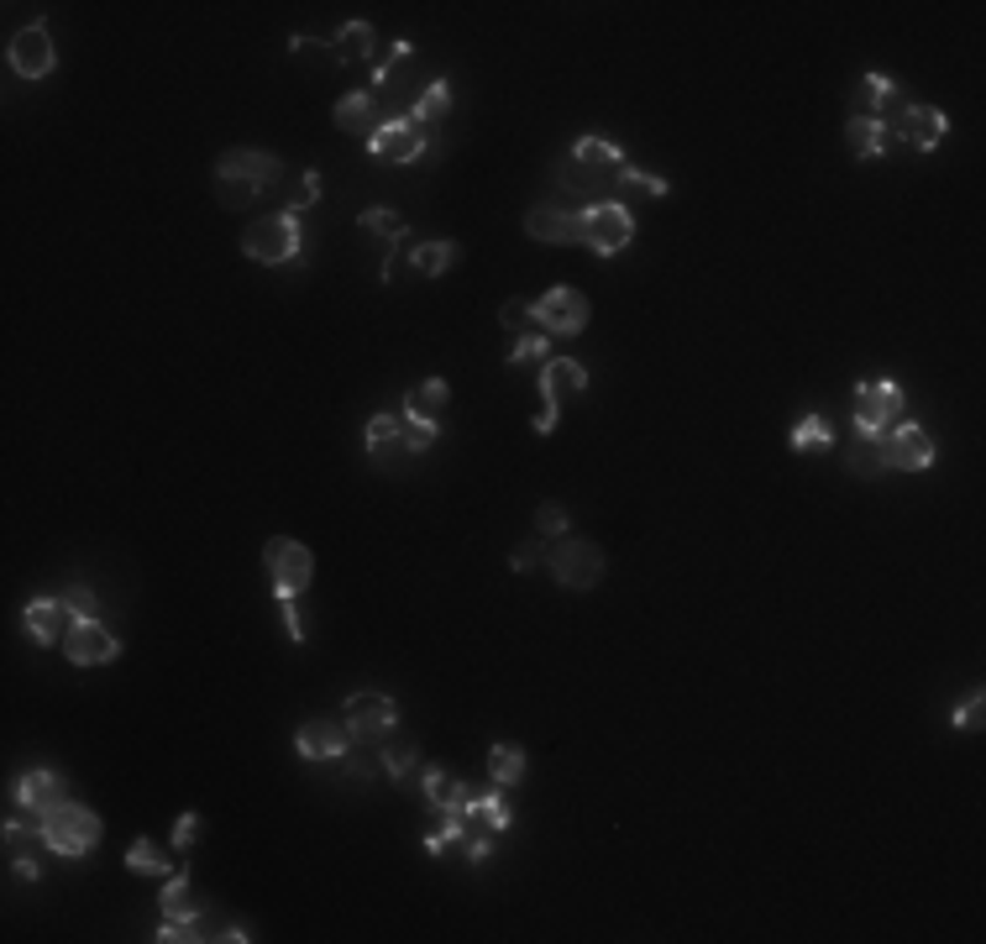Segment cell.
<instances>
[{"label": "cell", "mask_w": 986, "mask_h": 944, "mask_svg": "<svg viewBox=\"0 0 986 944\" xmlns=\"http://www.w3.org/2000/svg\"><path fill=\"white\" fill-rule=\"evenodd\" d=\"M278 174H284V168H278V157L273 153L237 148V153H226L221 163H215V194H221V205L241 210V205H252L258 194H268Z\"/></svg>", "instance_id": "cell-2"}, {"label": "cell", "mask_w": 986, "mask_h": 944, "mask_svg": "<svg viewBox=\"0 0 986 944\" xmlns=\"http://www.w3.org/2000/svg\"><path fill=\"white\" fill-rule=\"evenodd\" d=\"M63 803H74L69 798V782L58 777V771H27L22 782H16V809L27 813V818H48V813H58Z\"/></svg>", "instance_id": "cell-14"}, {"label": "cell", "mask_w": 986, "mask_h": 944, "mask_svg": "<svg viewBox=\"0 0 986 944\" xmlns=\"http://www.w3.org/2000/svg\"><path fill=\"white\" fill-rule=\"evenodd\" d=\"M907 95H903V84H892V79H881V74H866L860 84H855V116H871V121H898L907 110Z\"/></svg>", "instance_id": "cell-16"}, {"label": "cell", "mask_w": 986, "mask_h": 944, "mask_svg": "<svg viewBox=\"0 0 986 944\" xmlns=\"http://www.w3.org/2000/svg\"><path fill=\"white\" fill-rule=\"evenodd\" d=\"M263 567L273 577V593H305L310 577H316V556H310V546H299L289 535H273L263 546Z\"/></svg>", "instance_id": "cell-6"}, {"label": "cell", "mask_w": 986, "mask_h": 944, "mask_svg": "<svg viewBox=\"0 0 986 944\" xmlns=\"http://www.w3.org/2000/svg\"><path fill=\"white\" fill-rule=\"evenodd\" d=\"M347 777H352V782H363V777H373V766H368V760H352Z\"/></svg>", "instance_id": "cell-50"}, {"label": "cell", "mask_w": 986, "mask_h": 944, "mask_svg": "<svg viewBox=\"0 0 986 944\" xmlns=\"http://www.w3.org/2000/svg\"><path fill=\"white\" fill-rule=\"evenodd\" d=\"M316 194H320V174H299V189H294V200L284 210H289V215H299V210L310 205Z\"/></svg>", "instance_id": "cell-45"}, {"label": "cell", "mask_w": 986, "mask_h": 944, "mask_svg": "<svg viewBox=\"0 0 986 944\" xmlns=\"http://www.w3.org/2000/svg\"><path fill=\"white\" fill-rule=\"evenodd\" d=\"M488 771H494L499 787H514L525 777V751H520V745H494V751H488Z\"/></svg>", "instance_id": "cell-34"}, {"label": "cell", "mask_w": 986, "mask_h": 944, "mask_svg": "<svg viewBox=\"0 0 986 944\" xmlns=\"http://www.w3.org/2000/svg\"><path fill=\"white\" fill-rule=\"evenodd\" d=\"M887 137H892V131L881 127V121H871V116H851V127H845V142H851L855 157L887 153Z\"/></svg>", "instance_id": "cell-28"}, {"label": "cell", "mask_w": 986, "mask_h": 944, "mask_svg": "<svg viewBox=\"0 0 986 944\" xmlns=\"http://www.w3.org/2000/svg\"><path fill=\"white\" fill-rule=\"evenodd\" d=\"M378 766H383L394 782H409V777H415V766H420V745H415V740H394V734H389V740H383Z\"/></svg>", "instance_id": "cell-29"}, {"label": "cell", "mask_w": 986, "mask_h": 944, "mask_svg": "<svg viewBox=\"0 0 986 944\" xmlns=\"http://www.w3.org/2000/svg\"><path fill=\"white\" fill-rule=\"evenodd\" d=\"M342 719H347V730L357 745H383L394 724H400V708L389 704L383 693H352L347 708H342Z\"/></svg>", "instance_id": "cell-9"}, {"label": "cell", "mask_w": 986, "mask_h": 944, "mask_svg": "<svg viewBox=\"0 0 986 944\" xmlns=\"http://www.w3.org/2000/svg\"><path fill=\"white\" fill-rule=\"evenodd\" d=\"M363 446H368V457L373 462H404L409 451H404V415H373L368 420V430H363Z\"/></svg>", "instance_id": "cell-22"}, {"label": "cell", "mask_w": 986, "mask_h": 944, "mask_svg": "<svg viewBox=\"0 0 986 944\" xmlns=\"http://www.w3.org/2000/svg\"><path fill=\"white\" fill-rule=\"evenodd\" d=\"M63 603H69V614H74V620H95V593H90V588H69Z\"/></svg>", "instance_id": "cell-46"}, {"label": "cell", "mask_w": 986, "mask_h": 944, "mask_svg": "<svg viewBox=\"0 0 986 944\" xmlns=\"http://www.w3.org/2000/svg\"><path fill=\"white\" fill-rule=\"evenodd\" d=\"M546 346H551V341H546V331H525V337L509 346V363L520 367V363H531V357H546Z\"/></svg>", "instance_id": "cell-40"}, {"label": "cell", "mask_w": 986, "mask_h": 944, "mask_svg": "<svg viewBox=\"0 0 986 944\" xmlns=\"http://www.w3.org/2000/svg\"><path fill=\"white\" fill-rule=\"evenodd\" d=\"M22 625H27L32 646H63L74 614H69V603H58V599H32L27 614H22Z\"/></svg>", "instance_id": "cell-20"}, {"label": "cell", "mask_w": 986, "mask_h": 944, "mask_svg": "<svg viewBox=\"0 0 986 944\" xmlns=\"http://www.w3.org/2000/svg\"><path fill=\"white\" fill-rule=\"evenodd\" d=\"M656 194H667V179L662 174H645L635 163H625L619 168V179H614V200L630 210V200H656Z\"/></svg>", "instance_id": "cell-25"}, {"label": "cell", "mask_w": 986, "mask_h": 944, "mask_svg": "<svg viewBox=\"0 0 986 944\" xmlns=\"http://www.w3.org/2000/svg\"><path fill=\"white\" fill-rule=\"evenodd\" d=\"M352 745V730H347V719H310V724H299V756H310V760H336V756H347Z\"/></svg>", "instance_id": "cell-18"}, {"label": "cell", "mask_w": 986, "mask_h": 944, "mask_svg": "<svg viewBox=\"0 0 986 944\" xmlns=\"http://www.w3.org/2000/svg\"><path fill=\"white\" fill-rule=\"evenodd\" d=\"M982 724H986V698L971 693V698L955 708V730H982Z\"/></svg>", "instance_id": "cell-42"}, {"label": "cell", "mask_w": 986, "mask_h": 944, "mask_svg": "<svg viewBox=\"0 0 986 944\" xmlns=\"http://www.w3.org/2000/svg\"><path fill=\"white\" fill-rule=\"evenodd\" d=\"M587 384V373L572 357H551V363L540 367V399H546V410H540V420H535V436H551L557 430V410H561V399L572 389H583Z\"/></svg>", "instance_id": "cell-11"}, {"label": "cell", "mask_w": 986, "mask_h": 944, "mask_svg": "<svg viewBox=\"0 0 986 944\" xmlns=\"http://www.w3.org/2000/svg\"><path fill=\"white\" fill-rule=\"evenodd\" d=\"M426 803L447 813V809H456V803H467V787L456 782L447 766H436V771H426Z\"/></svg>", "instance_id": "cell-32"}, {"label": "cell", "mask_w": 986, "mask_h": 944, "mask_svg": "<svg viewBox=\"0 0 986 944\" xmlns=\"http://www.w3.org/2000/svg\"><path fill=\"white\" fill-rule=\"evenodd\" d=\"M447 399H452V393H447V384H441V378H426L420 389H409V410H404V415H415V420H426V425H436V420H441V410H447Z\"/></svg>", "instance_id": "cell-31"}, {"label": "cell", "mask_w": 986, "mask_h": 944, "mask_svg": "<svg viewBox=\"0 0 986 944\" xmlns=\"http://www.w3.org/2000/svg\"><path fill=\"white\" fill-rule=\"evenodd\" d=\"M945 110H934V105H907L903 116H898V137H903V148L913 153H929L939 148V137H945Z\"/></svg>", "instance_id": "cell-21"}, {"label": "cell", "mask_w": 986, "mask_h": 944, "mask_svg": "<svg viewBox=\"0 0 986 944\" xmlns=\"http://www.w3.org/2000/svg\"><path fill=\"white\" fill-rule=\"evenodd\" d=\"M845 462H851L855 477H877V472L887 468V446H881V436H860V441L845 451Z\"/></svg>", "instance_id": "cell-33"}, {"label": "cell", "mask_w": 986, "mask_h": 944, "mask_svg": "<svg viewBox=\"0 0 986 944\" xmlns=\"http://www.w3.org/2000/svg\"><path fill=\"white\" fill-rule=\"evenodd\" d=\"M587 326V294L583 288H546L540 299H535V331H546V337H578Z\"/></svg>", "instance_id": "cell-8"}, {"label": "cell", "mask_w": 986, "mask_h": 944, "mask_svg": "<svg viewBox=\"0 0 986 944\" xmlns=\"http://www.w3.org/2000/svg\"><path fill=\"white\" fill-rule=\"evenodd\" d=\"M336 127L352 131V137H373V131L383 127L373 90H352V95H342V101H336Z\"/></svg>", "instance_id": "cell-23"}, {"label": "cell", "mask_w": 986, "mask_h": 944, "mask_svg": "<svg viewBox=\"0 0 986 944\" xmlns=\"http://www.w3.org/2000/svg\"><path fill=\"white\" fill-rule=\"evenodd\" d=\"M241 252H247L252 262H268V268H278V262H294V258H299V215L278 210V215H263V221H252V226L241 232Z\"/></svg>", "instance_id": "cell-3"}, {"label": "cell", "mask_w": 986, "mask_h": 944, "mask_svg": "<svg viewBox=\"0 0 986 944\" xmlns=\"http://www.w3.org/2000/svg\"><path fill=\"white\" fill-rule=\"evenodd\" d=\"M467 803H473V813H478L488 829H499V835H504L509 818H514V813H509V803L499 798V792H473V787H467Z\"/></svg>", "instance_id": "cell-35"}, {"label": "cell", "mask_w": 986, "mask_h": 944, "mask_svg": "<svg viewBox=\"0 0 986 944\" xmlns=\"http://www.w3.org/2000/svg\"><path fill=\"white\" fill-rule=\"evenodd\" d=\"M630 236H635V215L619 205V200H598V205L583 210V241L593 252L614 258V252L630 247Z\"/></svg>", "instance_id": "cell-7"}, {"label": "cell", "mask_w": 986, "mask_h": 944, "mask_svg": "<svg viewBox=\"0 0 986 944\" xmlns=\"http://www.w3.org/2000/svg\"><path fill=\"white\" fill-rule=\"evenodd\" d=\"M447 110H452V84H447V79H430L426 95H420V101H415V110H409V121H415L420 131H430L436 121H441V116H447Z\"/></svg>", "instance_id": "cell-26"}, {"label": "cell", "mask_w": 986, "mask_h": 944, "mask_svg": "<svg viewBox=\"0 0 986 944\" xmlns=\"http://www.w3.org/2000/svg\"><path fill=\"white\" fill-rule=\"evenodd\" d=\"M95 839H100V818H95V809L63 803L58 813L43 818V845H48L54 856H90Z\"/></svg>", "instance_id": "cell-4"}, {"label": "cell", "mask_w": 986, "mask_h": 944, "mask_svg": "<svg viewBox=\"0 0 986 944\" xmlns=\"http://www.w3.org/2000/svg\"><path fill=\"white\" fill-rule=\"evenodd\" d=\"M787 441H793V451H813V446H834V425H829L824 415H803V420H798V430H793Z\"/></svg>", "instance_id": "cell-36"}, {"label": "cell", "mask_w": 986, "mask_h": 944, "mask_svg": "<svg viewBox=\"0 0 986 944\" xmlns=\"http://www.w3.org/2000/svg\"><path fill=\"white\" fill-rule=\"evenodd\" d=\"M127 865H132L136 876H163V871H168V856H163L158 845L142 835V839H132V850H127Z\"/></svg>", "instance_id": "cell-37"}, {"label": "cell", "mask_w": 986, "mask_h": 944, "mask_svg": "<svg viewBox=\"0 0 986 944\" xmlns=\"http://www.w3.org/2000/svg\"><path fill=\"white\" fill-rule=\"evenodd\" d=\"M535 562H546L540 541H525V546H514V556H509V567H514V573H531Z\"/></svg>", "instance_id": "cell-47"}, {"label": "cell", "mask_w": 986, "mask_h": 944, "mask_svg": "<svg viewBox=\"0 0 986 944\" xmlns=\"http://www.w3.org/2000/svg\"><path fill=\"white\" fill-rule=\"evenodd\" d=\"M158 913L168 918V923H200L205 902H200V892L189 887L185 871H179V876H168V887L158 892Z\"/></svg>", "instance_id": "cell-24"}, {"label": "cell", "mask_w": 986, "mask_h": 944, "mask_svg": "<svg viewBox=\"0 0 986 944\" xmlns=\"http://www.w3.org/2000/svg\"><path fill=\"white\" fill-rule=\"evenodd\" d=\"M32 839H43V824H37V818H11V824H5V856H11V861H22V856H27L32 850Z\"/></svg>", "instance_id": "cell-38"}, {"label": "cell", "mask_w": 986, "mask_h": 944, "mask_svg": "<svg viewBox=\"0 0 986 944\" xmlns=\"http://www.w3.org/2000/svg\"><path fill=\"white\" fill-rule=\"evenodd\" d=\"M456 258H462V247H456V241H420V247L409 252L415 273H426V279H436V273L456 268Z\"/></svg>", "instance_id": "cell-30"}, {"label": "cell", "mask_w": 986, "mask_h": 944, "mask_svg": "<svg viewBox=\"0 0 986 944\" xmlns=\"http://www.w3.org/2000/svg\"><path fill=\"white\" fill-rule=\"evenodd\" d=\"M16 865V876H27V882H37V876H43V871H37V861H32V856H22V861H11Z\"/></svg>", "instance_id": "cell-49"}, {"label": "cell", "mask_w": 986, "mask_h": 944, "mask_svg": "<svg viewBox=\"0 0 986 944\" xmlns=\"http://www.w3.org/2000/svg\"><path fill=\"white\" fill-rule=\"evenodd\" d=\"M278 614H284V629H289V640L299 646V640H305V625H299V614H294V593H278Z\"/></svg>", "instance_id": "cell-48"}, {"label": "cell", "mask_w": 986, "mask_h": 944, "mask_svg": "<svg viewBox=\"0 0 986 944\" xmlns=\"http://www.w3.org/2000/svg\"><path fill=\"white\" fill-rule=\"evenodd\" d=\"M525 232L535 241H551V247H572L583 241V210H557V205H535L525 215Z\"/></svg>", "instance_id": "cell-19"}, {"label": "cell", "mask_w": 986, "mask_h": 944, "mask_svg": "<svg viewBox=\"0 0 986 944\" xmlns=\"http://www.w3.org/2000/svg\"><path fill=\"white\" fill-rule=\"evenodd\" d=\"M499 326H504V331H514V337L535 331V305H531V299H509L504 310H499Z\"/></svg>", "instance_id": "cell-39"}, {"label": "cell", "mask_w": 986, "mask_h": 944, "mask_svg": "<svg viewBox=\"0 0 986 944\" xmlns=\"http://www.w3.org/2000/svg\"><path fill=\"white\" fill-rule=\"evenodd\" d=\"M546 567L561 588H593L604 577V551L583 535H557V546L546 551Z\"/></svg>", "instance_id": "cell-5"}, {"label": "cell", "mask_w": 986, "mask_h": 944, "mask_svg": "<svg viewBox=\"0 0 986 944\" xmlns=\"http://www.w3.org/2000/svg\"><path fill=\"white\" fill-rule=\"evenodd\" d=\"M903 415V389L892 384V378H866L860 389H855V425H860V436H881L887 425H898Z\"/></svg>", "instance_id": "cell-10"}, {"label": "cell", "mask_w": 986, "mask_h": 944, "mask_svg": "<svg viewBox=\"0 0 986 944\" xmlns=\"http://www.w3.org/2000/svg\"><path fill=\"white\" fill-rule=\"evenodd\" d=\"M63 651H69L74 666H106V661L121 656V640H116L100 620H74L69 635H63Z\"/></svg>", "instance_id": "cell-13"}, {"label": "cell", "mask_w": 986, "mask_h": 944, "mask_svg": "<svg viewBox=\"0 0 986 944\" xmlns=\"http://www.w3.org/2000/svg\"><path fill=\"white\" fill-rule=\"evenodd\" d=\"M54 37H48V26L43 22H32L22 26L16 37H11V69L22 79H43V74H54Z\"/></svg>", "instance_id": "cell-15"}, {"label": "cell", "mask_w": 986, "mask_h": 944, "mask_svg": "<svg viewBox=\"0 0 986 944\" xmlns=\"http://www.w3.org/2000/svg\"><path fill=\"white\" fill-rule=\"evenodd\" d=\"M881 446H887V468L924 472V468L934 462L929 430H918V425H898V430H881Z\"/></svg>", "instance_id": "cell-17"}, {"label": "cell", "mask_w": 986, "mask_h": 944, "mask_svg": "<svg viewBox=\"0 0 986 944\" xmlns=\"http://www.w3.org/2000/svg\"><path fill=\"white\" fill-rule=\"evenodd\" d=\"M535 530H540V535H561V530H567V509H561V504H540V509H535Z\"/></svg>", "instance_id": "cell-43"}, {"label": "cell", "mask_w": 986, "mask_h": 944, "mask_svg": "<svg viewBox=\"0 0 986 944\" xmlns=\"http://www.w3.org/2000/svg\"><path fill=\"white\" fill-rule=\"evenodd\" d=\"M430 441H436V425H426V420H415V415H404V451L415 457V451H426Z\"/></svg>", "instance_id": "cell-41"}, {"label": "cell", "mask_w": 986, "mask_h": 944, "mask_svg": "<svg viewBox=\"0 0 986 944\" xmlns=\"http://www.w3.org/2000/svg\"><path fill=\"white\" fill-rule=\"evenodd\" d=\"M200 829H205V824H200V813H185V818H179V829H174V850L189 856V850H194V839H200Z\"/></svg>", "instance_id": "cell-44"}, {"label": "cell", "mask_w": 986, "mask_h": 944, "mask_svg": "<svg viewBox=\"0 0 986 944\" xmlns=\"http://www.w3.org/2000/svg\"><path fill=\"white\" fill-rule=\"evenodd\" d=\"M368 52H373V26L368 22H347L336 32V43H331V58H336V63H363Z\"/></svg>", "instance_id": "cell-27"}, {"label": "cell", "mask_w": 986, "mask_h": 944, "mask_svg": "<svg viewBox=\"0 0 986 944\" xmlns=\"http://www.w3.org/2000/svg\"><path fill=\"white\" fill-rule=\"evenodd\" d=\"M426 137L430 131H420L409 116H389V121L368 137V153L383 157V163H415V157L426 153Z\"/></svg>", "instance_id": "cell-12"}, {"label": "cell", "mask_w": 986, "mask_h": 944, "mask_svg": "<svg viewBox=\"0 0 986 944\" xmlns=\"http://www.w3.org/2000/svg\"><path fill=\"white\" fill-rule=\"evenodd\" d=\"M619 168H625V153L614 148L609 137H578V148L561 157V184L598 205V200H614Z\"/></svg>", "instance_id": "cell-1"}]
</instances>
